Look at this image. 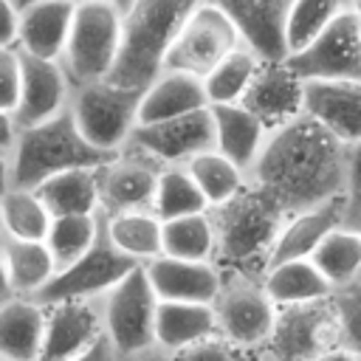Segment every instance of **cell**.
<instances>
[{"label": "cell", "instance_id": "cell-1", "mask_svg": "<svg viewBox=\"0 0 361 361\" xmlns=\"http://www.w3.org/2000/svg\"><path fill=\"white\" fill-rule=\"evenodd\" d=\"M350 155L353 147L302 113L268 133L248 169V183L279 212L293 214L344 195Z\"/></svg>", "mask_w": 361, "mask_h": 361}, {"label": "cell", "instance_id": "cell-2", "mask_svg": "<svg viewBox=\"0 0 361 361\" xmlns=\"http://www.w3.org/2000/svg\"><path fill=\"white\" fill-rule=\"evenodd\" d=\"M200 0H130L121 11V42L110 82L127 90H144L164 65V56Z\"/></svg>", "mask_w": 361, "mask_h": 361}, {"label": "cell", "instance_id": "cell-3", "mask_svg": "<svg viewBox=\"0 0 361 361\" xmlns=\"http://www.w3.org/2000/svg\"><path fill=\"white\" fill-rule=\"evenodd\" d=\"M214 226V265L245 276H262L285 212L257 186L245 183L231 200L209 209Z\"/></svg>", "mask_w": 361, "mask_h": 361}, {"label": "cell", "instance_id": "cell-4", "mask_svg": "<svg viewBox=\"0 0 361 361\" xmlns=\"http://www.w3.org/2000/svg\"><path fill=\"white\" fill-rule=\"evenodd\" d=\"M110 155L96 149L76 127L71 110L65 107L62 113L31 124V127H17L14 147L8 152V169H11V183L20 189H37L42 180H48L56 172L65 169H96L107 161Z\"/></svg>", "mask_w": 361, "mask_h": 361}, {"label": "cell", "instance_id": "cell-5", "mask_svg": "<svg viewBox=\"0 0 361 361\" xmlns=\"http://www.w3.org/2000/svg\"><path fill=\"white\" fill-rule=\"evenodd\" d=\"M121 6L113 0H76L59 65L73 85L107 79L121 42Z\"/></svg>", "mask_w": 361, "mask_h": 361}, {"label": "cell", "instance_id": "cell-6", "mask_svg": "<svg viewBox=\"0 0 361 361\" xmlns=\"http://www.w3.org/2000/svg\"><path fill=\"white\" fill-rule=\"evenodd\" d=\"M240 45H248L243 39L240 25L220 6L200 0L178 28L161 71H178L203 79L217 62H223Z\"/></svg>", "mask_w": 361, "mask_h": 361}, {"label": "cell", "instance_id": "cell-7", "mask_svg": "<svg viewBox=\"0 0 361 361\" xmlns=\"http://www.w3.org/2000/svg\"><path fill=\"white\" fill-rule=\"evenodd\" d=\"M138 99H141L138 90H127L110 79H99L87 85H73L68 110L79 133L96 149L113 155L127 144L135 127Z\"/></svg>", "mask_w": 361, "mask_h": 361}, {"label": "cell", "instance_id": "cell-8", "mask_svg": "<svg viewBox=\"0 0 361 361\" xmlns=\"http://www.w3.org/2000/svg\"><path fill=\"white\" fill-rule=\"evenodd\" d=\"M155 293L141 265L118 279L102 299V333L116 355H130L155 344Z\"/></svg>", "mask_w": 361, "mask_h": 361}, {"label": "cell", "instance_id": "cell-9", "mask_svg": "<svg viewBox=\"0 0 361 361\" xmlns=\"http://www.w3.org/2000/svg\"><path fill=\"white\" fill-rule=\"evenodd\" d=\"M212 310L217 336L243 350H262L276 316V305L265 293L259 276L234 271H220V290L212 302Z\"/></svg>", "mask_w": 361, "mask_h": 361}, {"label": "cell", "instance_id": "cell-10", "mask_svg": "<svg viewBox=\"0 0 361 361\" xmlns=\"http://www.w3.org/2000/svg\"><path fill=\"white\" fill-rule=\"evenodd\" d=\"M138 262H133L130 257H124L107 237L104 231V217H102V231L96 237V243L71 265L59 268L51 282L34 296V302H39L42 307L56 305V302H68V299H102L118 279H124Z\"/></svg>", "mask_w": 361, "mask_h": 361}, {"label": "cell", "instance_id": "cell-11", "mask_svg": "<svg viewBox=\"0 0 361 361\" xmlns=\"http://www.w3.org/2000/svg\"><path fill=\"white\" fill-rule=\"evenodd\" d=\"M330 347H338V324L330 299H319L276 307L262 353L274 361H310Z\"/></svg>", "mask_w": 361, "mask_h": 361}, {"label": "cell", "instance_id": "cell-12", "mask_svg": "<svg viewBox=\"0 0 361 361\" xmlns=\"http://www.w3.org/2000/svg\"><path fill=\"white\" fill-rule=\"evenodd\" d=\"M282 62L302 79H361V17L344 8L305 48L285 54Z\"/></svg>", "mask_w": 361, "mask_h": 361}, {"label": "cell", "instance_id": "cell-13", "mask_svg": "<svg viewBox=\"0 0 361 361\" xmlns=\"http://www.w3.org/2000/svg\"><path fill=\"white\" fill-rule=\"evenodd\" d=\"M127 147L149 155L161 166H186L197 152L214 147V124L209 107L183 113L175 118L135 124Z\"/></svg>", "mask_w": 361, "mask_h": 361}, {"label": "cell", "instance_id": "cell-14", "mask_svg": "<svg viewBox=\"0 0 361 361\" xmlns=\"http://www.w3.org/2000/svg\"><path fill=\"white\" fill-rule=\"evenodd\" d=\"M161 169L164 166L155 164L149 155L124 144L102 166H96L99 214L110 217L130 209H152V195Z\"/></svg>", "mask_w": 361, "mask_h": 361}, {"label": "cell", "instance_id": "cell-15", "mask_svg": "<svg viewBox=\"0 0 361 361\" xmlns=\"http://www.w3.org/2000/svg\"><path fill=\"white\" fill-rule=\"evenodd\" d=\"M302 113L347 147H361V79H310L302 87Z\"/></svg>", "mask_w": 361, "mask_h": 361}, {"label": "cell", "instance_id": "cell-16", "mask_svg": "<svg viewBox=\"0 0 361 361\" xmlns=\"http://www.w3.org/2000/svg\"><path fill=\"white\" fill-rule=\"evenodd\" d=\"M99 299H68L45 307V330L37 361H71L102 338Z\"/></svg>", "mask_w": 361, "mask_h": 361}, {"label": "cell", "instance_id": "cell-17", "mask_svg": "<svg viewBox=\"0 0 361 361\" xmlns=\"http://www.w3.org/2000/svg\"><path fill=\"white\" fill-rule=\"evenodd\" d=\"M17 54H20V96L11 116L17 127H31L68 107L71 82L56 59H39L23 51Z\"/></svg>", "mask_w": 361, "mask_h": 361}, {"label": "cell", "instance_id": "cell-18", "mask_svg": "<svg viewBox=\"0 0 361 361\" xmlns=\"http://www.w3.org/2000/svg\"><path fill=\"white\" fill-rule=\"evenodd\" d=\"M302 87L305 82L279 59H262L240 104L251 110L268 130L302 116Z\"/></svg>", "mask_w": 361, "mask_h": 361}, {"label": "cell", "instance_id": "cell-19", "mask_svg": "<svg viewBox=\"0 0 361 361\" xmlns=\"http://www.w3.org/2000/svg\"><path fill=\"white\" fill-rule=\"evenodd\" d=\"M141 268L158 302L212 305L220 290V268L214 262H192V259L158 254L147 259Z\"/></svg>", "mask_w": 361, "mask_h": 361}, {"label": "cell", "instance_id": "cell-20", "mask_svg": "<svg viewBox=\"0 0 361 361\" xmlns=\"http://www.w3.org/2000/svg\"><path fill=\"white\" fill-rule=\"evenodd\" d=\"M76 0H25L20 3V23H17V51L56 59L65 51L68 31L73 23Z\"/></svg>", "mask_w": 361, "mask_h": 361}, {"label": "cell", "instance_id": "cell-21", "mask_svg": "<svg viewBox=\"0 0 361 361\" xmlns=\"http://www.w3.org/2000/svg\"><path fill=\"white\" fill-rule=\"evenodd\" d=\"M341 197H336L330 203H322V206H313V209L285 214V220L279 226V234L271 245L268 265H276V262H285V259H307L316 251V245L327 237V231H333L341 223V209H344Z\"/></svg>", "mask_w": 361, "mask_h": 361}, {"label": "cell", "instance_id": "cell-22", "mask_svg": "<svg viewBox=\"0 0 361 361\" xmlns=\"http://www.w3.org/2000/svg\"><path fill=\"white\" fill-rule=\"evenodd\" d=\"M209 113H212V124H214V149L248 175V169L257 161L271 130L240 102L209 104Z\"/></svg>", "mask_w": 361, "mask_h": 361}, {"label": "cell", "instance_id": "cell-23", "mask_svg": "<svg viewBox=\"0 0 361 361\" xmlns=\"http://www.w3.org/2000/svg\"><path fill=\"white\" fill-rule=\"evenodd\" d=\"M209 107L203 93V79L178 73V71H161L138 99L135 124H152L164 118H175L183 113H195Z\"/></svg>", "mask_w": 361, "mask_h": 361}, {"label": "cell", "instance_id": "cell-24", "mask_svg": "<svg viewBox=\"0 0 361 361\" xmlns=\"http://www.w3.org/2000/svg\"><path fill=\"white\" fill-rule=\"evenodd\" d=\"M220 6L243 31V39L262 56L279 59L282 51V17L290 0H209Z\"/></svg>", "mask_w": 361, "mask_h": 361}, {"label": "cell", "instance_id": "cell-25", "mask_svg": "<svg viewBox=\"0 0 361 361\" xmlns=\"http://www.w3.org/2000/svg\"><path fill=\"white\" fill-rule=\"evenodd\" d=\"M45 330V307L28 296L0 305V361H37Z\"/></svg>", "mask_w": 361, "mask_h": 361}, {"label": "cell", "instance_id": "cell-26", "mask_svg": "<svg viewBox=\"0 0 361 361\" xmlns=\"http://www.w3.org/2000/svg\"><path fill=\"white\" fill-rule=\"evenodd\" d=\"M155 344L166 353H180L203 338L217 336L212 305L200 302H158L155 305Z\"/></svg>", "mask_w": 361, "mask_h": 361}, {"label": "cell", "instance_id": "cell-27", "mask_svg": "<svg viewBox=\"0 0 361 361\" xmlns=\"http://www.w3.org/2000/svg\"><path fill=\"white\" fill-rule=\"evenodd\" d=\"M0 257L6 265L8 288L14 296H28L34 299L56 274L54 254L48 251L45 240H14L3 237L0 243Z\"/></svg>", "mask_w": 361, "mask_h": 361}, {"label": "cell", "instance_id": "cell-28", "mask_svg": "<svg viewBox=\"0 0 361 361\" xmlns=\"http://www.w3.org/2000/svg\"><path fill=\"white\" fill-rule=\"evenodd\" d=\"M259 282L276 307L319 302V299H330L333 293L330 282L319 274V268L310 259H285V262L268 265Z\"/></svg>", "mask_w": 361, "mask_h": 361}, {"label": "cell", "instance_id": "cell-29", "mask_svg": "<svg viewBox=\"0 0 361 361\" xmlns=\"http://www.w3.org/2000/svg\"><path fill=\"white\" fill-rule=\"evenodd\" d=\"M104 231L110 243L138 265L164 251V220L152 209H130L110 214L104 217Z\"/></svg>", "mask_w": 361, "mask_h": 361}, {"label": "cell", "instance_id": "cell-30", "mask_svg": "<svg viewBox=\"0 0 361 361\" xmlns=\"http://www.w3.org/2000/svg\"><path fill=\"white\" fill-rule=\"evenodd\" d=\"M39 200L51 212V217L62 214H99V183H96V169L79 166V169H65L42 180L37 189Z\"/></svg>", "mask_w": 361, "mask_h": 361}, {"label": "cell", "instance_id": "cell-31", "mask_svg": "<svg viewBox=\"0 0 361 361\" xmlns=\"http://www.w3.org/2000/svg\"><path fill=\"white\" fill-rule=\"evenodd\" d=\"M307 259L319 268L330 288H341L361 276V234L338 223L333 231H327V237Z\"/></svg>", "mask_w": 361, "mask_h": 361}, {"label": "cell", "instance_id": "cell-32", "mask_svg": "<svg viewBox=\"0 0 361 361\" xmlns=\"http://www.w3.org/2000/svg\"><path fill=\"white\" fill-rule=\"evenodd\" d=\"M186 172L195 180V186L200 189V195H203L209 209L231 200L248 183V175L237 164H231L226 155H220L214 147L206 149V152H197L186 164Z\"/></svg>", "mask_w": 361, "mask_h": 361}, {"label": "cell", "instance_id": "cell-33", "mask_svg": "<svg viewBox=\"0 0 361 361\" xmlns=\"http://www.w3.org/2000/svg\"><path fill=\"white\" fill-rule=\"evenodd\" d=\"M262 56L251 45H240L231 51L223 62H217L206 76H203V93L209 104H234L243 99L248 90Z\"/></svg>", "mask_w": 361, "mask_h": 361}, {"label": "cell", "instance_id": "cell-34", "mask_svg": "<svg viewBox=\"0 0 361 361\" xmlns=\"http://www.w3.org/2000/svg\"><path fill=\"white\" fill-rule=\"evenodd\" d=\"M166 257L192 259V262H214V226L206 212L183 214L164 220V251Z\"/></svg>", "mask_w": 361, "mask_h": 361}, {"label": "cell", "instance_id": "cell-35", "mask_svg": "<svg viewBox=\"0 0 361 361\" xmlns=\"http://www.w3.org/2000/svg\"><path fill=\"white\" fill-rule=\"evenodd\" d=\"M344 8H347L344 0H290L285 8V17H282V51L293 54V51L305 48Z\"/></svg>", "mask_w": 361, "mask_h": 361}, {"label": "cell", "instance_id": "cell-36", "mask_svg": "<svg viewBox=\"0 0 361 361\" xmlns=\"http://www.w3.org/2000/svg\"><path fill=\"white\" fill-rule=\"evenodd\" d=\"M0 217L3 234L14 240H45L51 226V212L39 200L34 189L8 186L0 195Z\"/></svg>", "mask_w": 361, "mask_h": 361}, {"label": "cell", "instance_id": "cell-37", "mask_svg": "<svg viewBox=\"0 0 361 361\" xmlns=\"http://www.w3.org/2000/svg\"><path fill=\"white\" fill-rule=\"evenodd\" d=\"M102 231V214H62L51 217L45 245L54 254L56 271L79 259L99 237Z\"/></svg>", "mask_w": 361, "mask_h": 361}, {"label": "cell", "instance_id": "cell-38", "mask_svg": "<svg viewBox=\"0 0 361 361\" xmlns=\"http://www.w3.org/2000/svg\"><path fill=\"white\" fill-rule=\"evenodd\" d=\"M206 209L209 206H206L200 189L195 186V180L189 178L186 166H164L161 169L158 183H155V195H152V212L161 220L197 214Z\"/></svg>", "mask_w": 361, "mask_h": 361}, {"label": "cell", "instance_id": "cell-39", "mask_svg": "<svg viewBox=\"0 0 361 361\" xmlns=\"http://www.w3.org/2000/svg\"><path fill=\"white\" fill-rule=\"evenodd\" d=\"M330 305L338 324V347L350 350L361 361V276L341 288H333Z\"/></svg>", "mask_w": 361, "mask_h": 361}, {"label": "cell", "instance_id": "cell-40", "mask_svg": "<svg viewBox=\"0 0 361 361\" xmlns=\"http://www.w3.org/2000/svg\"><path fill=\"white\" fill-rule=\"evenodd\" d=\"M245 353L248 350H243L220 336H212V338H203L180 353H172V361H245Z\"/></svg>", "mask_w": 361, "mask_h": 361}, {"label": "cell", "instance_id": "cell-41", "mask_svg": "<svg viewBox=\"0 0 361 361\" xmlns=\"http://www.w3.org/2000/svg\"><path fill=\"white\" fill-rule=\"evenodd\" d=\"M341 226L353 228L361 234V147H353L350 155V175H347V189L341 197Z\"/></svg>", "mask_w": 361, "mask_h": 361}, {"label": "cell", "instance_id": "cell-42", "mask_svg": "<svg viewBox=\"0 0 361 361\" xmlns=\"http://www.w3.org/2000/svg\"><path fill=\"white\" fill-rule=\"evenodd\" d=\"M20 96V54L17 48H0V110L14 113Z\"/></svg>", "mask_w": 361, "mask_h": 361}, {"label": "cell", "instance_id": "cell-43", "mask_svg": "<svg viewBox=\"0 0 361 361\" xmlns=\"http://www.w3.org/2000/svg\"><path fill=\"white\" fill-rule=\"evenodd\" d=\"M17 23H20V6L14 0H0V48L17 45Z\"/></svg>", "mask_w": 361, "mask_h": 361}, {"label": "cell", "instance_id": "cell-44", "mask_svg": "<svg viewBox=\"0 0 361 361\" xmlns=\"http://www.w3.org/2000/svg\"><path fill=\"white\" fill-rule=\"evenodd\" d=\"M71 361H116V353H113V347L107 344V338L102 336L96 344H90L85 353L73 355Z\"/></svg>", "mask_w": 361, "mask_h": 361}, {"label": "cell", "instance_id": "cell-45", "mask_svg": "<svg viewBox=\"0 0 361 361\" xmlns=\"http://www.w3.org/2000/svg\"><path fill=\"white\" fill-rule=\"evenodd\" d=\"M14 138H17V124H14V116L0 110V152H3V155H8V152H11Z\"/></svg>", "mask_w": 361, "mask_h": 361}, {"label": "cell", "instance_id": "cell-46", "mask_svg": "<svg viewBox=\"0 0 361 361\" xmlns=\"http://www.w3.org/2000/svg\"><path fill=\"white\" fill-rule=\"evenodd\" d=\"M116 361H172V353H166L158 344H152V347L130 353V355H116Z\"/></svg>", "mask_w": 361, "mask_h": 361}, {"label": "cell", "instance_id": "cell-47", "mask_svg": "<svg viewBox=\"0 0 361 361\" xmlns=\"http://www.w3.org/2000/svg\"><path fill=\"white\" fill-rule=\"evenodd\" d=\"M310 361H358V358L350 350H344V347H330V350H324L322 355H316Z\"/></svg>", "mask_w": 361, "mask_h": 361}, {"label": "cell", "instance_id": "cell-48", "mask_svg": "<svg viewBox=\"0 0 361 361\" xmlns=\"http://www.w3.org/2000/svg\"><path fill=\"white\" fill-rule=\"evenodd\" d=\"M8 183H11V169H8V155H3L0 152V195L8 189Z\"/></svg>", "mask_w": 361, "mask_h": 361}, {"label": "cell", "instance_id": "cell-49", "mask_svg": "<svg viewBox=\"0 0 361 361\" xmlns=\"http://www.w3.org/2000/svg\"><path fill=\"white\" fill-rule=\"evenodd\" d=\"M14 293H11V288H8V276H6V265H3V257H0V305L6 302V299H11Z\"/></svg>", "mask_w": 361, "mask_h": 361}, {"label": "cell", "instance_id": "cell-50", "mask_svg": "<svg viewBox=\"0 0 361 361\" xmlns=\"http://www.w3.org/2000/svg\"><path fill=\"white\" fill-rule=\"evenodd\" d=\"M347 8H353V11L361 17V0H350V3H347Z\"/></svg>", "mask_w": 361, "mask_h": 361}, {"label": "cell", "instance_id": "cell-51", "mask_svg": "<svg viewBox=\"0 0 361 361\" xmlns=\"http://www.w3.org/2000/svg\"><path fill=\"white\" fill-rule=\"evenodd\" d=\"M20 3H25V0H20ZM20 3H17V6H20ZM113 3H118V6H121V8H124V6H127V3H130V0H113Z\"/></svg>", "mask_w": 361, "mask_h": 361}, {"label": "cell", "instance_id": "cell-52", "mask_svg": "<svg viewBox=\"0 0 361 361\" xmlns=\"http://www.w3.org/2000/svg\"><path fill=\"white\" fill-rule=\"evenodd\" d=\"M259 361H274L271 355H265V353H259Z\"/></svg>", "mask_w": 361, "mask_h": 361}, {"label": "cell", "instance_id": "cell-53", "mask_svg": "<svg viewBox=\"0 0 361 361\" xmlns=\"http://www.w3.org/2000/svg\"><path fill=\"white\" fill-rule=\"evenodd\" d=\"M3 237H6V234H3V217H0V243H3Z\"/></svg>", "mask_w": 361, "mask_h": 361}, {"label": "cell", "instance_id": "cell-54", "mask_svg": "<svg viewBox=\"0 0 361 361\" xmlns=\"http://www.w3.org/2000/svg\"><path fill=\"white\" fill-rule=\"evenodd\" d=\"M14 3H20V0H14Z\"/></svg>", "mask_w": 361, "mask_h": 361}, {"label": "cell", "instance_id": "cell-55", "mask_svg": "<svg viewBox=\"0 0 361 361\" xmlns=\"http://www.w3.org/2000/svg\"><path fill=\"white\" fill-rule=\"evenodd\" d=\"M344 3H350V0H344Z\"/></svg>", "mask_w": 361, "mask_h": 361}]
</instances>
